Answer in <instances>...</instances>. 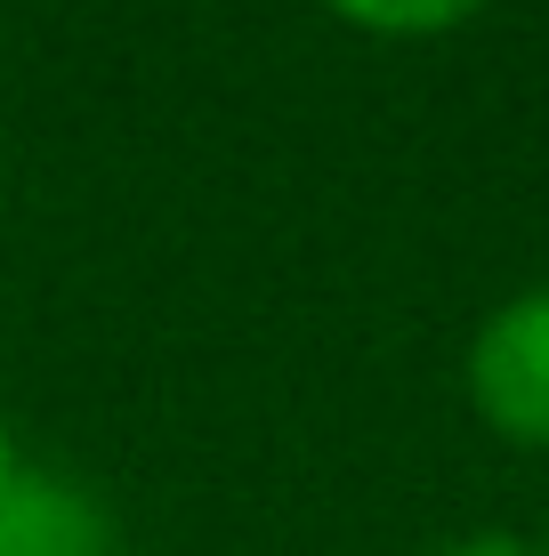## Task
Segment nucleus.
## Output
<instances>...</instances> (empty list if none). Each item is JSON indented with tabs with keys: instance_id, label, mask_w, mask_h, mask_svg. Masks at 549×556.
Segmentation results:
<instances>
[{
	"instance_id": "obj_6",
	"label": "nucleus",
	"mask_w": 549,
	"mask_h": 556,
	"mask_svg": "<svg viewBox=\"0 0 549 556\" xmlns=\"http://www.w3.org/2000/svg\"><path fill=\"white\" fill-rule=\"evenodd\" d=\"M534 556H549V532H541V548H534Z\"/></svg>"
},
{
	"instance_id": "obj_1",
	"label": "nucleus",
	"mask_w": 549,
	"mask_h": 556,
	"mask_svg": "<svg viewBox=\"0 0 549 556\" xmlns=\"http://www.w3.org/2000/svg\"><path fill=\"white\" fill-rule=\"evenodd\" d=\"M469 404L509 444H549V282L509 291L469 339Z\"/></svg>"
},
{
	"instance_id": "obj_5",
	"label": "nucleus",
	"mask_w": 549,
	"mask_h": 556,
	"mask_svg": "<svg viewBox=\"0 0 549 556\" xmlns=\"http://www.w3.org/2000/svg\"><path fill=\"white\" fill-rule=\"evenodd\" d=\"M16 476H25V459H16V435H9V419H0V492H9Z\"/></svg>"
},
{
	"instance_id": "obj_3",
	"label": "nucleus",
	"mask_w": 549,
	"mask_h": 556,
	"mask_svg": "<svg viewBox=\"0 0 549 556\" xmlns=\"http://www.w3.org/2000/svg\"><path fill=\"white\" fill-rule=\"evenodd\" d=\"M348 25H364V33H445V25H461L477 0H332Z\"/></svg>"
},
{
	"instance_id": "obj_4",
	"label": "nucleus",
	"mask_w": 549,
	"mask_h": 556,
	"mask_svg": "<svg viewBox=\"0 0 549 556\" xmlns=\"http://www.w3.org/2000/svg\"><path fill=\"white\" fill-rule=\"evenodd\" d=\"M428 556H534V541H517V532L485 525V532H461V541H445V548H428Z\"/></svg>"
},
{
	"instance_id": "obj_2",
	"label": "nucleus",
	"mask_w": 549,
	"mask_h": 556,
	"mask_svg": "<svg viewBox=\"0 0 549 556\" xmlns=\"http://www.w3.org/2000/svg\"><path fill=\"white\" fill-rule=\"evenodd\" d=\"M0 556H113V525L82 484L25 468L0 492Z\"/></svg>"
}]
</instances>
